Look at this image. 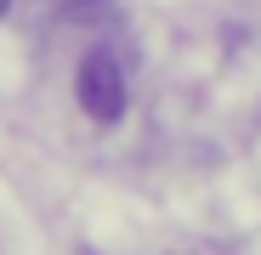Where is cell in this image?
Wrapping results in <instances>:
<instances>
[{
    "label": "cell",
    "mask_w": 261,
    "mask_h": 255,
    "mask_svg": "<svg viewBox=\"0 0 261 255\" xmlns=\"http://www.w3.org/2000/svg\"><path fill=\"white\" fill-rule=\"evenodd\" d=\"M74 91H80V108L91 114L97 125H119L125 108H130V85H125V68L114 51H91L74 74Z\"/></svg>",
    "instance_id": "6da1fadb"
},
{
    "label": "cell",
    "mask_w": 261,
    "mask_h": 255,
    "mask_svg": "<svg viewBox=\"0 0 261 255\" xmlns=\"http://www.w3.org/2000/svg\"><path fill=\"white\" fill-rule=\"evenodd\" d=\"M57 6L68 17H97V12H108V0H57Z\"/></svg>",
    "instance_id": "7a4b0ae2"
},
{
    "label": "cell",
    "mask_w": 261,
    "mask_h": 255,
    "mask_svg": "<svg viewBox=\"0 0 261 255\" xmlns=\"http://www.w3.org/2000/svg\"><path fill=\"white\" fill-rule=\"evenodd\" d=\"M6 6H12V0H0V12H6Z\"/></svg>",
    "instance_id": "3957f363"
}]
</instances>
